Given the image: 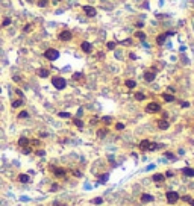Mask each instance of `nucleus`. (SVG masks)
Segmentation results:
<instances>
[{
	"mask_svg": "<svg viewBox=\"0 0 194 206\" xmlns=\"http://www.w3.org/2000/svg\"><path fill=\"white\" fill-rule=\"evenodd\" d=\"M190 205H191V206H194V200H190Z\"/></svg>",
	"mask_w": 194,
	"mask_h": 206,
	"instance_id": "37998d69",
	"label": "nucleus"
},
{
	"mask_svg": "<svg viewBox=\"0 0 194 206\" xmlns=\"http://www.w3.org/2000/svg\"><path fill=\"white\" fill-rule=\"evenodd\" d=\"M146 111H147L149 114H155V112H159V111H161V106L153 102V103H149V105L146 106Z\"/></svg>",
	"mask_w": 194,
	"mask_h": 206,
	"instance_id": "20e7f679",
	"label": "nucleus"
},
{
	"mask_svg": "<svg viewBox=\"0 0 194 206\" xmlns=\"http://www.w3.org/2000/svg\"><path fill=\"white\" fill-rule=\"evenodd\" d=\"M53 2H59V0H53Z\"/></svg>",
	"mask_w": 194,
	"mask_h": 206,
	"instance_id": "c03bdc74",
	"label": "nucleus"
},
{
	"mask_svg": "<svg viewBox=\"0 0 194 206\" xmlns=\"http://www.w3.org/2000/svg\"><path fill=\"white\" fill-rule=\"evenodd\" d=\"M150 144H152V142L149 139H143L139 142V150H150Z\"/></svg>",
	"mask_w": 194,
	"mask_h": 206,
	"instance_id": "0eeeda50",
	"label": "nucleus"
},
{
	"mask_svg": "<svg viewBox=\"0 0 194 206\" xmlns=\"http://www.w3.org/2000/svg\"><path fill=\"white\" fill-rule=\"evenodd\" d=\"M173 176V173L171 171H167V174H165V177H171Z\"/></svg>",
	"mask_w": 194,
	"mask_h": 206,
	"instance_id": "a19ab883",
	"label": "nucleus"
},
{
	"mask_svg": "<svg viewBox=\"0 0 194 206\" xmlns=\"http://www.w3.org/2000/svg\"><path fill=\"white\" fill-rule=\"evenodd\" d=\"M165 158H168V159H171V161H173V159H174V155H173V153H170V151H165Z\"/></svg>",
	"mask_w": 194,
	"mask_h": 206,
	"instance_id": "cd10ccee",
	"label": "nucleus"
},
{
	"mask_svg": "<svg viewBox=\"0 0 194 206\" xmlns=\"http://www.w3.org/2000/svg\"><path fill=\"white\" fill-rule=\"evenodd\" d=\"M183 174L185 176H190V177H194V170L193 168H183Z\"/></svg>",
	"mask_w": 194,
	"mask_h": 206,
	"instance_id": "2eb2a0df",
	"label": "nucleus"
},
{
	"mask_svg": "<svg viewBox=\"0 0 194 206\" xmlns=\"http://www.w3.org/2000/svg\"><path fill=\"white\" fill-rule=\"evenodd\" d=\"M168 121H165V120H161V121H158V127L159 129H162V130H165V129H168Z\"/></svg>",
	"mask_w": 194,
	"mask_h": 206,
	"instance_id": "9d476101",
	"label": "nucleus"
},
{
	"mask_svg": "<svg viewBox=\"0 0 194 206\" xmlns=\"http://www.w3.org/2000/svg\"><path fill=\"white\" fill-rule=\"evenodd\" d=\"M28 144H30V141H29L28 138H24V137H21V138L18 139V146H21V147H24V146H28Z\"/></svg>",
	"mask_w": 194,
	"mask_h": 206,
	"instance_id": "ddd939ff",
	"label": "nucleus"
},
{
	"mask_svg": "<svg viewBox=\"0 0 194 206\" xmlns=\"http://www.w3.org/2000/svg\"><path fill=\"white\" fill-rule=\"evenodd\" d=\"M44 58L49 59V61H55L59 58V52L55 50V49H47L46 52H44Z\"/></svg>",
	"mask_w": 194,
	"mask_h": 206,
	"instance_id": "f257e3e1",
	"label": "nucleus"
},
{
	"mask_svg": "<svg viewBox=\"0 0 194 206\" xmlns=\"http://www.w3.org/2000/svg\"><path fill=\"white\" fill-rule=\"evenodd\" d=\"M165 197H167V202H168L170 205H174L176 202L179 200V194L176 192V191H167Z\"/></svg>",
	"mask_w": 194,
	"mask_h": 206,
	"instance_id": "7ed1b4c3",
	"label": "nucleus"
},
{
	"mask_svg": "<svg viewBox=\"0 0 194 206\" xmlns=\"http://www.w3.org/2000/svg\"><path fill=\"white\" fill-rule=\"evenodd\" d=\"M143 26H144V24H143V23H141V21H139V23H137V27H139V29H141V27H143Z\"/></svg>",
	"mask_w": 194,
	"mask_h": 206,
	"instance_id": "79ce46f5",
	"label": "nucleus"
},
{
	"mask_svg": "<svg viewBox=\"0 0 194 206\" xmlns=\"http://www.w3.org/2000/svg\"><path fill=\"white\" fill-rule=\"evenodd\" d=\"M108 49H109V50L115 49V42H108Z\"/></svg>",
	"mask_w": 194,
	"mask_h": 206,
	"instance_id": "473e14b6",
	"label": "nucleus"
},
{
	"mask_svg": "<svg viewBox=\"0 0 194 206\" xmlns=\"http://www.w3.org/2000/svg\"><path fill=\"white\" fill-rule=\"evenodd\" d=\"M59 40H62V41H70V40H71V32H68V30L61 32V33H59Z\"/></svg>",
	"mask_w": 194,
	"mask_h": 206,
	"instance_id": "423d86ee",
	"label": "nucleus"
},
{
	"mask_svg": "<svg viewBox=\"0 0 194 206\" xmlns=\"http://www.w3.org/2000/svg\"><path fill=\"white\" fill-rule=\"evenodd\" d=\"M38 6H41V8L47 6V2H46V0H40V2H38Z\"/></svg>",
	"mask_w": 194,
	"mask_h": 206,
	"instance_id": "7c9ffc66",
	"label": "nucleus"
},
{
	"mask_svg": "<svg viewBox=\"0 0 194 206\" xmlns=\"http://www.w3.org/2000/svg\"><path fill=\"white\" fill-rule=\"evenodd\" d=\"M0 93H2V88H0Z\"/></svg>",
	"mask_w": 194,
	"mask_h": 206,
	"instance_id": "a18cd8bd",
	"label": "nucleus"
},
{
	"mask_svg": "<svg viewBox=\"0 0 194 206\" xmlns=\"http://www.w3.org/2000/svg\"><path fill=\"white\" fill-rule=\"evenodd\" d=\"M29 117V114L26 112V111H21L20 114H18V118H28Z\"/></svg>",
	"mask_w": 194,
	"mask_h": 206,
	"instance_id": "5701e85b",
	"label": "nucleus"
},
{
	"mask_svg": "<svg viewBox=\"0 0 194 206\" xmlns=\"http://www.w3.org/2000/svg\"><path fill=\"white\" fill-rule=\"evenodd\" d=\"M37 155H38V156H44V155H46V151H44V150H38Z\"/></svg>",
	"mask_w": 194,
	"mask_h": 206,
	"instance_id": "f704fd0d",
	"label": "nucleus"
},
{
	"mask_svg": "<svg viewBox=\"0 0 194 206\" xmlns=\"http://www.w3.org/2000/svg\"><path fill=\"white\" fill-rule=\"evenodd\" d=\"M21 105H23V100H15V102L12 103V108H20Z\"/></svg>",
	"mask_w": 194,
	"mask_h": 206,
	"instance_id": "4be33fe9",
	"label": "nucleus"
},
{
	"mask_svg": "<svg viewBox=\"0 0 194 206\" xmlns=\"http://www.w3.org/2000/svg\"><path fill=\"white\" fill-rule=\"evenodd\" d=\"M106 180H108V174H103V176L100 177V183H105Z\"/></svg>",
	"mask_w": 194,
	"mask_h": 206,
	"instance_id": "c85d7f7f",
	"label": "nucleus"
},
{
	"mask_svg": "<svg viewBox=\"0 0 194 206\" xmlns=\"http://www.w3.org/2000/svg\"><path fill=\"white\" fill-rule=\"evenodd\" d=\"M73 77H74V79H81V77H82V74H81V73H76Z\"/></svg>",
	"mask_w": 194,
	"mask_h": 206,
	"instance_id": "4c0bfd02",
	"label": "nucleus"
},
{
	"mask_svg": "<svg viewBox=\"0 0 194 206\" xmlns=\"http://www.w3.org/2000/svg\"><path fill=\"white\" fill-rule=\"evenodd\" d=\"M144 97H146V96L141 94V93H137V94H135V98H137V100H144Z\"/></svg>",
	"mask_w": 194,
	"mask_h": 206,
	"instance_id": "bb28decb",
	"label": "nucleus"
},
{
	"mask_svg": "<svg viewBox=\"0 0 194 206\" xmlns=\"http://www.w3.org/2000/svg\"><path fill=\"white\" fill-rule=\"evenodd\" d=\"M115 127H117L118 130H123V129H125V124H123V123H117V124H115Z\"/></svg>",
	"mask_w": 194,
	"mask_h": 206,
	"instance_id": "c756f323",
	"label": "nucleus"
},
{
	"mask_svg": "<svg viewBox=\"0 0 194 206\" xmlns=\"http://www.w3.org/2000/svg\"><path fill=\"white\" fill-rule=\"evenodd\" d=\"M58 115H59L61 118H70V114H68V112H59Z\"/></svg>",
	"mask_w": 194,
	"mask_h": 206,
	"instance_id": "393cba45",
	"label": "nucleus"
},
{
	"mask_svg": "<svg viewBox=\"0 0 194 206\" xmlns=\"http://www.w3.org/2000/svg\"><path fill=\"white\" fill-rule=\"evenodd\" d=\"M38 76H40V77H47V76H49V70H44V68L38 70Z\"/></svg>",
	"mask_w": 194,
	"mask_h": 206,
	"instance_id": "f3484780",
	"label": "nucleus"
},
{
	"mask_svg": "<svg viewBox=\"0 0 194 206\" xmlns=\"http://www.w3.org/2000/svg\"><path fill=\"white\" fill-rule=\"evenodd\" d=\"M162 98L165 102H173L174 100V96H171V94H162Z\"/></svg>",
	"mask_w": 194,
	"mask_h": 206,
	"instance_id": "a211bd4d",
	"label": "nucleus"
},
{
	"mask_svg": "<svg viewBox=\"0 0 194 206\" xmlns=\"http://www.w3.org/2000/svg\"><path fill=\"white\" fill-rule=\"evenodd\" d=\"M97 135H99V137L102 138V137H105V135H106V130H99V132H97Z\"/></svg>",
	"mask_w": 194,
	"mask_h": 206,
	"instance_id": "2f4dec72",
	"label": "nucleus"
},
{
	"mask_svg": "<svg viewBox=\"0 0 194 206\" xmlns=\"http://www.w3.org/2000/svg\"><path fill=\"white\" fill-rule=\"evenodd\" d=\"M52 83H53V86L56 89H64L65 85H67V82H65L64 77H53V79H52Z\"/></svg>",
	"mask_w": 194,
	"mask_h": 206,
	"instance_id": "f03ea898",
	"label": "nucleus"
},
{
	"mask_svg": "<svg viewBox=\"0 0 194 206\" xmlns=\"http://www.w3.org/2000/svg\"><path fill=\"white\" fill-rule=\"evenodd\" d=\"M165 38H167V35H165V33H161V35H159V37H158V40H156V42H158V44H159V46H162V44H164V41H165Z\"/></svg>",
	"mask_w": 194,
	"mask_h": 206,
	"instance_id": "dca6fc26",
	"label": "nucleus"
},
{
	"mask_svg": "<svg viewBox=\"0 0 194 206\" xmlns=\"http://www.w3.org/2000/svg\"><path fill=\"white\" fill-rule=\"evenodd\" d=\"M81 47H82V50H83L85 53H90V52L93 50V47H91V44H90V42H88V41H83Z\"/></svg>",
	"mask_w": 194,
	"mask_h": 206,
	"instance_id": "1a4fd4ad",
	"label": "nucleus"
},
{
	"mask_svg": "<svg viewBox=\"0 0 194 206\" xmlns=\"http://www.w3.org/2000/svg\"><path fill=\"white\" fill-rule=\"evenodd\" d=\"M55 174H56V176H64L65 171H64V170H61V168H56V170H55Z\"/></svg>",
	"mask_w": 194,
	"mask_h": 206,
	"instance_id": "b1692460",
	"label": "nucleus"
},
{
	"mask_svg": "<svg viewBox=\"0 0 194 206\" xmlns=\"http://www.w3.org/2000/svg\"><path fill=\"white\" fill-rule=\"evenodd\" d=\"M91 203H93V205H102V203H103V199H102V197H96V199L91 200Z\"/></svg>",
	"mask_w": 194,
	"mask_h": 206,
	"instance_id": "6ab92c4d",
	"label": "nucleus"
},
{
	"mask_svg": "<svg viewBox=\"0 0 194 206\" xmlns=\"http://www.w3.org/2000/svg\"><path fill=\"white\" fill-rule=\"evenodd\" d=\"M188 106H190V103H187V102L182 103V108H188Z\"/></svg>",
	"mask_w": 194,
	"mask_h": 206,
	"instance_id": "58836bf2",
	"label": "nucleus"
},
{
	"mask_svg": "<svg viewBox=\"0 0 194 206\" xmlns=\"http://www.w3.org/2000/svg\"><path fill=\"white\" fill-rule=\"evenodd\" d=\"M30 180V177L28 176V174H18V182H21V183H28Z\"/></svg>",
	"mask_w": 194,
	"mask_h": 206,
	"instance_id": "9b49d317",
	"label": "nucleus"
},
{
	"mask_svg": "<svg viewBox=\"0 0 194 206\" xmlns=\"http://www.w3.org/2000/svg\"><path fill=\"white\" fill-rule=\"evenodd\" d=\"M150 202H153V195H150V194L141 195V203H150Z\"/></svg>",
	"mask_w": 194,
	"mask_h": 206,
	"instance_id": "6e6552de",
	"label": "nucleus"
},
{
	"mask_svg": "<svg viewBox=\"0 0 194 206\" xmlns=\"http://www.w3.org/2000/svg\"><path fill=\"white\" fill-rule=\"evenodd\" d=\"M74 124L77 127H82L83 126V123H82V120H79V118H74Z\"/></svg>",
	"mask_w": 194,
	"mask_h": 206,
	"instance_id": "a878e982",
	"label": "nucleus"
},
{
	"mask_svg": "<svg viewBox=\"0 0 194 206\" xmlns=\"http://www.w3.org/2000/svg\"><path fill=\"white\" fill-rule=\"evenodd\" d=\"M58 188H59V186H58L56 183H55V185H52V191H55V190H58Z\"/></svg>",
	"mask_w": 194,
	"mask_h": 206,
	"instance_id": "ea45409f",
	"label": "nucleus"
},
{
	"mask_svg": "<svg viewBox=\"0 0 194 206\" xmlns=\"http://www.w3.org/2000/svg\"><path fill=\"white\" fill-rule=\"evenodd\" d=\"M164 179H165L164 174H153L152 176V180H155V182H161V180H164Z\"/></svg>",
	"mask_w": 194,
	"mask_h": 206,
	"instance_id": "4468645a",
	"label": "nucleus"
},
{
	"mask_svg": "<svg viewBox=\"0 0 194 206\" xmlns=\"http://www.w3.org/2000/svg\"><path fill=\"white\" fill-rule=\"evenodd\" d=\"M126 86H127V88H130V89H132V88H135V86H137L135 80H126Z\"/></svg>",
	"mask_w": 194,
	"mask_h": 206,
	"instance_id": "aec40b11",
	"label": "nucleus"
},
{
	"mask_svg": "<svg viewBox=\"0 0 194 206\" xmlns=\"http://www.w3.org/2000/svg\"><path fill=\"white\" fill-rule=\"evenodd\" d=\"M83 12H85L88 17H96V14H97L93 6H83Z\"/></svg>",
	"mask_w": 194,
	"mask_h": 206,
	"instance_id": "39448f33",
	"label": "nucleus"
},
{
	"mask_svg": "<svg viewBox=\"0 0 194 206\" xmlns=\"http://www.w3.org/2000/svg\"><path fill=\"white\" fill-rule=\"evenodd\" d=\"M144 79L147 80V82H152V80H155V73H152V71H147V73L144 74Z\"/></svg>",
	"mask_w": 194,
	"mask_h": 206,
	"instance_id": "f8f14e48",
	"label": "nucleus"
},
{
	"mask_svg": "<svg viewBox=\"0 0 194 206\" xmlns=\"http://www.w3.org/2000/svg\"><path fill=\"white\" fill-rule=\"evenodd\" d=\"M9 23H11V20H9V18H6V20L3 21V26H8V24H9Z\"/></svg>",
	"mask_w": 194,
	"mask_h": 206,
	"instance_id": "e433bc0d",
	"label": "nucleus"
},
{
	"mask_svg": "<svg viewBox=\"0 0 194 206\" xmlns=\"http://www.w3.org/2000/svg\"><path fill=\"white\" fill-rule=\"evenodd\" d=\"M182 200H183V202H190V200H191V197H190V195H183V197H182Z\"/></svg>",
	"mask_w": 194,
	"mask_h": 206,
	"instance_id": "72a5a7b5",
	"label": "nucleus"
},
{
	"mask_svg": "<svg viewBox=\"0 0 194 206\" xmlns=\"http://www.w3.org/2000/svg\"><path fill=\"white\" fill-rule=\"evenodd\" d=\"M135 38H139L141 41H144V38H146V35H144L143 32H137V33H135Z\"/></svg>",
	"mask_w": 194,
	"mask_h": 206,
	"instance_id": "412c9836",
	"label": "nucleus"
},
{
	"mask_svg": "<svg viewBox=\"0 0 194 206\" xmlns=\"http://www.w3.org/2000/svg\"><path fill=\"white\" fill-rule=\"evenodd\" d=\"M30 30V24H26L24 26V32H29Z\"/></svg>",
	"mask_w": 194,
	"mask_h": 206,
	"instance_id": "c9c22d12",
	"label": "nucleus"
}]
</instances>
